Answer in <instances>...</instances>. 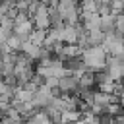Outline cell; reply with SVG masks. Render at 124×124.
Listing matches in <instances>:
<instances>
[{
    "label": "cell",
    "mask_w": 124,
    "mask_h": 124,
    "mask_svg": "<svg viewBox=\"0 0 124 124\" xmlns=\"http://www.w3.org/2000/svg\"><path fill=\"white\" fill-rule=\"evenodd\" d=\"M6 43L10 45V48H12V50H19L23 41H21V37H19V35H16V33L12 31V33L8 35V39H6Z\"/></svg>",
    "instance_id": "cell-9"
},
{
    "label": "cell",
    "mask_w": 124,
    "mask_h": 124,
    "mask_svg": "<svg viewBox=\"0 0 124 124\" xmlns=\"http://www.w3.org/2000/svg\"><path fill=\"white\" fill-rule=\"evenodd\" d=\"M19 50L25 52L31 60H37V58L41 56V45H35V43H31V41H23Z\"/></svg>",
    "instance_id": "cell-2"
},
{
    "label": "cell",
    "mask_w": 124,
    "mask_h": 124,
    "mask_svg": "<svg viewBox=\"0 0 124 124\" xmlns=\"http://www.w3.org/2000/svg\"><path fill=\"white\" fill-rule=\"evenodd\" d=\"M120 39H122V43H124V31H122V33H120Z\"/></svg>",
    "instance_id": "cell-13"
},
{
    "label": "cell",
    "mask_w": 124,
    "mask_h": 124,
    "mask_svg": "<svg viewBox=\"0 0 124 124\" xmlns=\"http://www.w3.org/2000/svg\"><path fill=\"white\" fill-rule=\"evenodd\" d=\"M87 39H89V45H101L103 39H105V33L101 29H93V31H87Z\"/></svg>",
    "instance_id": "cell-8"
},
{
    "label": "cell",
    "mask_w": 124,
    "mask_h": 124,
    "mask_svg": "<svg viewBox=\"0 0 124 124\" xmlns=\"http://www.w3.org/2000/svg\"><path fill=\"white\" fill-rule=\"evenodd\" d=\"M46 31L48 29H33L29 33V41L35 43V45H43L45 43V37H46Z\"/></svg>",
    "instance_id": "cell-7"
},
{
    "label": "cell",
    "mask_w": 124,
    "mask_h": 124,
    "mask_svg": "<svg viewBox=\"0 0 124 124\" xmlns=\"http://www.w3.org/2000/svg\"><path fill=\"white\" fill-rule=\"evenodd\" d=\"M31 66H35V60H31L25 52L16 50V68H31Z\"/></svg>",
    "instance_id": "cell-5"
},
{
    "label": "cell",
    "mask_w": 124,
    "mask_h": 124,
    "mask_svg": "<svg viewBox=\"0 0 124 124\" xmlns=\"http://www.w3.org/2000/svg\"><path fill=\"white\" fill-rule=\"evenodd\" d=\"M114 31L116 33H122L124 31V12L114 14Z\"/></svg>",
    "instance_id": "cell-10"
},
{
    "label": "cell",
    "mask_w": 124,
    "mask_h": 124,
    "mask_svg": "<svg viewBox=\"0 0 124 124\" xmlns=\"http://www.w3.org/2000/svg\"><path fill=\"white\" fill-rule=\"evenodd\" d=\"M99 29L103 33H112L114 31V14H107V16H101V25Z\"/></svg>",
    "instance_id": "cell-4"
},
{
    "label": "cell",
    "mask_w": 124,
    "mask_h": 124,
    "mask_svg": "<svg viewBox=\"0 0 124 124\" xmlns=\"http://www.w3.org/2000/svg\"><path fill=\"white\" fill-rule=\"evenodd\" d=\"M81 50H83V48H81L78 43H64L60 58L64 60V58H70V56H81Z\"/></svg>",
    "instance_id": "cell-3"
},
{
    "label": "cell",
    "mask_w": 124,
    "mask_h": 124,
    "mask_svg": "<svg viewBox=\"0 0 124 124\" xmlns=\"http://www.w3.org/2000/svg\"><path fill=\"white\" fill-rule=\"evenodd\" d=\"M45 85H48V87H58V78H54V76H48V78H45Z\"/></svg>",
    "instance_id": "cell-11"
},
{
    "label": "cell",
    "mask_w": 124,
    "mask_h": 124,
    "mask_svg": "<svg viewBox=\"0 0 124 124\" xmlns=\"http://www.w3.org/2000/svg\"><path fill=\"white\" fill-rule=\"evenodd\" d=\"M79 116H81L79 108H72V110H62L60 120H62V122H66V124H72V122H76Z\"/></svg>",
    "instance_id": "cell-6"
},
{
    "label": "cell",
    "mask_w": 124,
    "mask_h": 124,
    "mask_svg": "<svg viewBox=\"0 0 124 124\" xmlns=\"http://www.w3.org/2000/svg\"><path fill=\"white\" fill-rule=\"evenodd\" d=\"M0 124H19V122H16V120H12L10 116H0Z\"/></svg>",
    "instance_id": "cell-12"
},
{
    "label": "cell",
    "mask_w": 124,
    "mask_h": 124,
    "mask_svg": "<svg viewBox=\"0 0 124 124\" xmlns=\"http://www.w3.org/2000/svg\"><path fill=\"white\" fill-rule=\"evenodd\" d=\"M29 19L33 21V27L35 29H48L50 27V21H48V6L39 2L37 10L29 16Z\"/></svg>",
    "instance_id": "cell-1"
}]
</instances>
